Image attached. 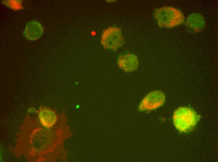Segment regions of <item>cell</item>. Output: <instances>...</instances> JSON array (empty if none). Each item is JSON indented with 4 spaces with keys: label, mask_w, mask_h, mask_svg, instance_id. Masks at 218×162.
Segmentation results:
<instances>
[{
    "label": "cell",
    "mask_w": 218,
    "mask_h": 162,
    "mask_svg": "<svg viewBox=\"0 0 218 162\" xmlns=\"http://www.w3.org/2000/svg\"><path fill=\"white\" fill-rule=\"evenodd\" d=\"M173 121L174 125L179 131L188 132L195 128L200 117L192 109L180 107L174 112Z\"/></svg>",
    "instance_id": "1"
},
{
    "label": "cell",
    "mask_w": 218,
    "mask_h": 162,
    "mask_svg": "<svg viewBox=\"0 0 218 162\" xmlns=\"http://www.w3.org/2000/svg\"><path fill=\"white\" fill-rule=\"evenodd\" d=\"M154 17L160 27L167 28H173L185 21L183 14L172 7L165 6L156 9Z\"/></svg>",
    "instance_id": "2"
},
{
    "label": "cell",
    "mask_w": 218,
    "mask_h": 162,
    "mask_svg": "<svg viewBox=\"0 0 218 162\" xmlns=\"http://www.w3.org/2000/svg\"><path fill=\"white\" fill-rule=\"evenodd\" d=\"M124 38L120 28L109 26L105 30L101 36V43L105 49L117 51L122 45Z\"/></svg>",
    "instance_id": "3"
},
{
    "label": "cell",
    "mask_w": 218,
    "mask_h": 162,
    "mask_svg": "<svg viewBox=\"0 0 218 162\" xmlns=\"http://www.w3.org/2000/svg\"><path fill=\"white\" fill-rule=\"evenodd\" d=\"M165 97L160 91L156 90L148 93L142 99L138 106L140 111H150L156 109L164 103Z\"/></svg>",
    "instance_id": "4"
},
{
    "label": "cell",
    "mask_w": 218,
    "mask_h": 162,
    "mask_svg": "<svg viewBox=\"0 0 218 162\" xmlns=\"http://www.w3.org/2000/svg\"><path fill=\"white\" fill-rule=\"evenodd\" d=\"M185 24L186 30L191 33L202 31L205 26V21L204 17L201 14L197 13L189 15Z\"/></svg>",
    "instance_id": "5"
},
{
    "label": "cell",
    "mask_w": 218,
    "mask_h": 162,
    "mask_svg": "<svg viewBox=\"0 0 218 162\" xmlns=\"http://www.w3.org/2000/svg\"><path fill=\"white\" fill-rule=\"evenodd\" d=\"M44 31V28L41 24L36 20H33L27 23L23 34L27 40H34L39 38Z\"/></svg>",
    "instance_id": "6"
},
{
    "label": "cell",
    "mask_w": 218,
    "mask_h": 162,
    "mask_svg": "<svg viewBox=\"0 0 218 162\" xmlns=\"http://www.w3.org/2000/svg\"><path fill=\"white\" fill-rule=\"evenodd\" d=\"M119 67L125 72H132L138 68L139 61L137 56L132 54L120 56L118 60Z\"/></svg>",
    "instance_id": "7"
},
{
    "label": "cell",
    "mask_w": 218,
    "mask_h": 162,
    "mask_svg": "<svg viewBox=\"0 0 218 162\" xmlns=\"http://www.w3.org/2000/svg\"><path fill=\"white\" fill-rule=\"evenodd\" d=\"M38 116L41 123L47 128L52 127L57 120L55 112L50 109L46 108H42L39 110Z\"/></svg>",
    "instance_id": "8"
},
{
    "label": "cell",
    "mask_w": 218,
    "mask_h": 162,
    "mask_svg": "<svg viewBox=\"0 0 218 162\" xmlns=\"http://www.w3.org/2000/svg\"><path fill=\"white\" fill-rule=\"evenodd\" d=\"M3 4L6 6L14 10L23 9L22 1L21 0H4Z\"/></svg>",
    "instance_id": "9"
}]
</instances>
